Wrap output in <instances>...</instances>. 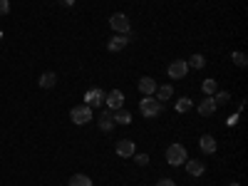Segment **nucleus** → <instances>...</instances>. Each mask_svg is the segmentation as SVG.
<instances>
[{"label": "nucleus", "mask_w": 248, "mask_h": 186, "mask_svg": "<svg viewBox=\"0 0 248 186\" xmlns=\"http://www.w3.org/2000/svg\"><path fill=\"white\" fill-rule=\"evenodd\" d=\"M109 28H112L114 32H119V35H129V30H132L129 17L124 15V13H114V15L109 17Z\"/></svg>", "instance_id": "obj_3"}, {"label": "nucleus", "mask_w": 248, "mask_h": 186, "mask_svg": "<svg viewBox=\"0 0 248 186\" xmlns=\"http://www.w3.org/2000/svg\"><path fill=\"white\" fill-rule=\"evenodd\" d=\"M214 102H216V107H223V105H229V102H231V94L218 90V92L214 94Z\"/></svg>", "instance_id": "obj_21"}, {"label": "nucleus", "mask_w": 248, "mask_h": 186, "mask_svg": "<svg viewBox=\"0 0 248 186\" xmlns=\"http://www.w3.org/2000/svg\"><path fill=\"white\" fill-rule=\"evenodd\" d=\"M105 102H107V107L114 112V109H122V105H124V94H122V90H112L109 94H105Z\"/></svg>", "instance_id": "obj_7"}, {"label": "nucleus", "mask_w": 248, "mask_h": 186, "mask_svg": "<svg viewBox=\"0 0 248 186\" xmlns=\"http://www.w3.org/2000/svg\"><path fill=\"white\" fill-rule=\"evenodd\" d=\"M134 159H137L139 167H147V164H149V156L147 154H134Z\"/></svg>", "instance_id": "obj_24"}, {"label": "nucleus", "mask_w": 248, "mask_h": 186, "mask_svg": "<svg viewBox=\"0 0 248 186\" xmlns=\"http://www.w3.org/2000/svg\"><path fill=\"white\" fill-rule=\"evenodd\" d=\"M199 147H201V152L203 154H216V139H214V134H203L201 137V141H199Z\"/></svg>", "instance_id": "obj_12"}, {"label": "nucleus", "mask_w": 248, "mask_h": 186, "mask_svg": "<svg viewBox=\"0 0 248 186\" xmlns=\"http://www.w3.org/2000/svg\"><path fill=\"white\" fill-rule=\"evenodd\" d=\"M139 112H141L144 117H159V114H161V102H159L156 97H144V99L139 102Z\"/></svg>", "instance_id": "obj_1"}, {"label": "nucleus", "mask_w": 248, "mask_h": 186, "mask_svg": "<svg viewBox=\"0 0 248 186\" xmlns=\"http://www.w3.org/2000/svg\"><path fill=\"white\" fill-rule=\"evenodd\" d=\"M156 186H176V184H174V179H159Z\"/></svg>", "instance_id": "obj_26"}, {"label": "nucleus", "mask_w": 248, "mask_h": 186, "mask_svg": "<svg viewBox=\"0 0 248 186\" xmlns=\"http://www.w3.org/2000/svg\"><path fill=\"white\" fill-rule=\"evenodd\" d=\"M186 164V174H191V176H203V171H206V167H203V161H199V159H186L184 161Z\"/></svg>", "instance_id": "obj_13"}, {"label": "nucleus", "mask_w": 248, "mask_h": 186, "mask_svg": "<svg viewBox=\"0 0 248 186\" xmlns=\"http://www.w3.org/2000/svg\"><path fill=\"white\" fill-rule=\"evenodd\" d=\"M231 60H233V65H238V67H246V65H248V57H246L243 52H233Z\"/></svg>", "instance_id": "obj_23"}, {"label": "nucleus", "mask_w": 248, "mask_h": 186, "mask_svg": "<svg viewBox=\"0 0 248 186\" xmlns=\"http://www.w3.org/2000/svg\"><path fill=\"white\" fill-rule=\"evenodd\" d=\"M186 159H189V156H186L184 144H171V147L167 149V161L171 164V167H181Z\"/></svg>", "instance_id": "obj_4"}, {"label": "nucleus", "mask_w": 248, "mask_h": 186, "mask_svg": "<svg viewBox=\"0 0 248 186\" xmlns=\"http://www.w3.org/2000/svg\"><path fill=\"white\" fill-rule=\"evenodd\" d=\"M55 85H57V75H55V72H43V75H40V87L50 90V87H55Z\"/></svg>", "instance_id": "obj_15"}, {"label": "nucleus", "mask_w": 248, "mask_h": 186, "mask_svg": "<svg viewBox=\"0 0 248 186\" xmlns=\"http://www.w3.org/2000/svg\"><path fill=\"white\" fill-rule=\"evenodd\" d=\"M229 186H241V184H229Z\"/></svg>", "instance_id": "obj_28"}, {"label": "nucleus", "mask_w": 248, "mask_h": 186, "mask_svg": "<svg viewBox=\"0 0 248 186\" xmlns=\"http://www.w3.org/2000/svg\"><path fill=\"white\" fill-rule=\"evenodd\" d=\"M137 87H139V92H141L144 97H154V92H156V82H154V77H141Z\"/></svg>", "instance_id": "obj_8"}, {"label": "nucleus", "mask_w": 248, "mask_h": 186, "mask_svg": "<svg viewBox=\"0 0 248 186\" xmlns=\"http://www.w3.org/2000/svg\"><path fill=\"white\" fill-rule=\"evenodd\" d=\"M70 186H92V179L87 174H75L70 179Z\"/></svg>", "instance_id": "obj_18"}, {"label": "nucleus", "mask_w": 248, "mask_h": 186, "mask_svg": "<svg viewBox=\"0 0 248 186\" xmlns=\"http://www.w3.org/2000/svg\"><path fill=\"white\" fill-rule=\"evenodd\" d=\"M167 72H169L171 79H184L186 75H189V65H186V60H174Z\"/></svg>", "instance_id": "obj_5"}, {"label": "nucleus", "mask_w": 248, "mask_h": 186, "mask_svg": "<svg viewBox=\"0 0 248 186\" xmlns=\"http://www.w3.org/2000/svg\"><path fill=\"white\" fill-rule=\"evenodd\" d=\"M75 3V0H62V5H72Z\"/></svg>", "instance_id": "obj_27"}, {"label": "nucleus", "mask_w": 248, "mask_h": 186, "mask_svg": "<svg viewBox=\"0 0 248 186\" xmlns=\"http://www.w3.org/2000/svg\"><path fill=\"white\" fill-rule=\"evenodd\" d=\"M189 67H194V70H201L203 65H206V60H203V55H191V60L186 62Z\"/></svg>", "instance_id": "obj_22"}, {"label": "nucleus", "mask_w": 248, "mask_h": 186, "mask_svg": "<svg viewBox=\"0 0 248 186\" xmlns=\"http://www.w3.org/2000/svg\"><path fill=\"white\" fill-rule=\"evenodd\" d=\"M154 94H156V99H159V102H167V99H171L174 90H171L169 85H164V87H156V92H154Z\"/></svg>", "instance_id": "obj_19"}, {"label": "nucleus", "mask_w": 248, "mask_h": 186, "mask_svg": "<svg viewBox=\"0 0 248 186\" xmlns=\"http://www.w3.org/2000/svg\"><path fill=\"white\" fill-rule=\"evenodd\" d=\"M102 102H105V92H102L99 87H94L85 94V105H90V107H99Z\"/></svg>", "instance_id": "obj_11"}, {"label": "nucleus", "mask_w": 248, "mask_h": 186, "mask_svg": "<svg viewBox=\"0 0 248 186\" xmlns=\"http://www.w3.org/2000/svg\"><path fill=\"white\" fill-rule=\"evenodd\" d=\"M196 109H199V114L201 117H209V114H214L218 107H216V102H214V97H203L199 105H196Z\"/></svg>", "instance_id": "obj_9"}, {"label": "nucleus", "mask_w": 248, "mask_h": 186, "mask_svg": "<svg viewBox=\"0 0 248 186\" xmlns=\"http://www.w3.org/2000/svg\"><path fill=\"white\" fill-rule=\"evenodd\" d=\"M117 154H119L122 159H129V156H134V154H137L134 141H132V139H119V141H117Z\"/></svg>", "instance_id": "obj_6"}, {"label": "nucleus", "mask_w": 248, "mask_h": 186, "mask_svg": "<svg viewBox=\"0 0 248 186\" xmlns=\"http://www.w3.org/2000/svg\"><path fill=\"white\" fill-rule=\"evenodd\" d=\"M129 45V35H114L109 43H107V50L109 52H119V50H124Z\"/></svg>", "instance_id": "obj_10"}, {"label": "nucleus", "mask_w": 248, "mask_h": 186, "mask_svg": "<svg viewBox=\"0 0 248 186\" xmlns=\"http://www.w3.org/2000/svg\"><path fill=\"white\" fill-rule=\"evenodd\" d=\"M201 90H203V94H206V97H214V94L218 92V82H216V79H203Z\"/></svg>", "instance_id": "obj_17"}, {"label": "nucleus", "mask_w": 248, "mask_h": 186, "mask_svg": "<svg viewBox=\"0 0 248 186\" xmlns=\"http://www.w3.org/2000/svg\"><path fill=\"white\" fill-rule=\"evenodd\" d=\"M97 124H99V129H102V132H112V129H114V117H112V109H109V112H102V114H99V119H97Z\"/></svg>", "instance_id": "obj_14"}, {"label": "nucleus", "mask_w": 248, "mask_h": 186, "mask_svg": "<svg viewBox=\"0 0 248 186\" xmlns=\"http://www.w3.org/2000/svg\"><path fill=\"white\" fill-rule=\"evenodd\" d=\"M191 107H194V105H191V99H189V97H181V99L176 102V112H179V114H186Z\"/></svg>", "instance_id": "obj_20"}, {"label": "nucleus", "mask_w": 248, "mask_h": 186, "mask_svg": "<svg viewBox=\"0 0 248 186\" xmlns=\"http://www.w3.org/2000/svg\"><path fill=\"white\" fill-rule=\"evenodd\" d=\"M8 10H10V3L8 0H0V15H8Z\"/></svg>", "instance_id": "obj_25"}, {"label": "nucleus", "mask_w": 248, "mask_h": 186, "mask_svg": "<svg viewBox=\"0 0 248 186\" xmlns=\"http://www.w3.org/2000/svg\"><path fill=\"white\" fill-rule=\"evenodd\" d=\"M92 117H94V112H92L90 105H77V107H72V112H70V119H72L75 124H87V122H92Z\"/></svg>", "instance_id": "obj_2"}, {"label": "nucleus", "mask_w": 248, "mask_h": 186, "mask_svg": "<svg viewBox=\"0 0 248 186\" xmlns=\"http://www.w3.org/2000/svg\"><path fill=\"white\" fill-rule=\"evenodd\" d=\"M112 117H114V124H132V114L127 109H114Z\"/></svg>", "instance_id": "obj_16"}]
</instances>
